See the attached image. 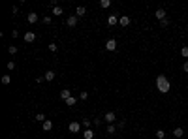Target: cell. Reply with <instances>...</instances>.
<instances>
[{
  "mask_svg": "<svg viewBox=\"0 0 188 139\" xmlns=\"http://www.w3.org/2000/svg\"><path fill=\"white\" fill-rule=\"evenodd\" d=\"M156 89L162 94H167L171 90V83H169V79H167L166 75H158L156 77Z\"/></svg>",
  "mask_w": 188,
  "mask_h": 139,
  "instance_id": "obj_1",
  "label": "cell"
},
{
  "mask_svg": "<svg viewBox=\"0 0 188 139\" xmlns=\"http://www.w3.org/2000/svg\"><path fill=\"white\" fill-rule=\"evenodd\" d=\"M115 120H117V113H115V111H107V113L103 115V122H107V124H113Z\"/></svg>",
  "mask_w": 188,
  "mask_h": 139,
  "instance_id": "obj_2",
  "label": "cell"
},
{
  "mask_svg": "<svg viewBox=\"0 0 188 139\" xmlns=\"http://www.w3.org/2000/svg\"><path fill=\"white\" fill-rule=\"evenodd\" d=\"M68 130H70V133H79L81 132V122H70Z\"/></svg>",
  "mask_w": 188,
  "mask_h": 139,
  "instance_id": "obj_3",
  "label": "cell"
},
{
  "mask_svg": "<svg viewBox=\"0 0 188 139\" xmlns=\"http://www.w3.org/2000/svg\"><path fill=\"white\" fill-rule=\"evenodd\" d=\"M23 39H25V43H32V41L36 39V34L32 32V30H26L25 36H23Z\"/></svg>",
  "mask_w": 188,
  "mask_h": 139,
  "instance_id": "obj_4",
  "label": "cell"
},
{
  "mask_svg": "<svg viewBox=\"0 0 188 139\" xmlns=\"http://www.w3.org/2000/svg\"><path fill=\"white\" fill-rule=\"evenodd\" d=\"M105 49L107 51H117V39H113V38L107 39L105 41Z\"/></svg>",
  "mask_w": 188,
  "mask_h": 139,
  "instance_id": "obj_5",
  "label": "cell"
},
{
  "mask_svg": "<svg viewBox=\"0 0 188 139\" xmlns=\"http://www.w3.org/2000/svg\"><path fill=\"white\" fill-rule=\"evenodd\" d=\"M38 13H34V11H30V13L28 15H26V21H28L30 23V25H34V23H38Z\"/></svg>",
  "mask_w": 188,
  "mask_h": 139,
  "instance_id": "obj_6",
  "label": "cell"
},
{
  "mask_svg": "<svg viewBox=\"0 0 188 139\" xmlns=\"http://www.w3.org/2000/svg\"><path fill=\"white\" fill-rule=\"evenodd\" d=\"M154 15H156V19H158V21H164V19H166V10H164V8H158V10H156V13H154Z\"/></svg>",
  "mask_w": 188,
  "mask_h": 139,
  "instance_id": "obj_7",
  "label": "cell"
},
{
  "mask_svg": "<svg viewBox=\"0 0 188 139\" xmlns=\"http://www.w3.org/2000/svg\"><path fill=\"white\" fill-rule=\"evenodd\" d=\"M119 25L121 26H128L130 25V17H128V15H121V17H119Z\"/></svg>",
  "mask_w": 188,
  "mask_h": 139,
  "instance_id": "obj_8",
  "label": "cell"
},
{
  "mask_svg": "<svg viewBox=\"0 0 188 139\" xmlns=\"http://www.w3.org/2000/svg\"><path fill=\"white\" fill-rule=\"evenodd\" d=\"M68 26L70 28H74V26H77V15H71V17H68Z\"/></svg>",
  "mask_w": 188,
  "mask_h": 139,
  "instance_id": "obj_9",
  "label": "cell"
},
{
  "mask_svg": "<svg viewBox=\"0 0 188 139\" xmlns=\"http://www.w3.org/2000/svg\"><path fill=\"white\" fill-rule=\"evenodd\" d=\"M60 98H62L64 102H66L68 98H71V90H70V89H64V90H60Z\"/></svg>",
  "mask_w": 188,
  "mask_h": 139,
  "instance_id": "obj_10",
  "label": "cell"
},
{
  "mask_svg": "<svg viewBox=\"0 0 188 139\" xmlns=\"http://www.w3.org/2000/svg\"><path fill=\"white\" fill-rule=\"evenodd\" d=\"M43 77H45V81H53V79L57 77V73H55L53 70H47V71H45V75H43Z\"/></svg>",
  "mask_w": 188,
  "mask_h": 139,
  "instance_id": "obj_11",
  "label": "cell"
},
{
  "mask_svg": "<svg viewBox=\"0 0 188 139\" xmlns=\"http://www.w3.org/2000/svg\"><path fill=\"white\" fill-rule=\"evenodd\" d=\"M173 136L177 137V139H181L182 136H185V130H182L181 126H179V128H175V130H173Z\"/></svg>",
  "mask_w": 188,
  "mask_h": 139,
  "instance_id": "obj_12",
  "label": "cell"
},
{
  "mask_svg": "<svg viewBox=\"0 0 188 139\" xmlns=\"http://www.w3.org/2000/svg\"><path fill=\"white\" fill-rule=\"evenodd\" d=\"M85 13H87V8H85V6H77V10H75V15H77V17H83Z\"/></svg>",
  "mask_w": 188,
  "mask_h": 139,
  "instance_id": "obj_13",
  "label": "cell"
},
{
  "mask_svg": "<svg viewBox=\"0 0 188 139\" xmlns=\"http://www.w3.org/2000/svg\"><path fill=\"white\" fill-rule=\"evenodd\" d=\"M42 128L45 130V132H51V130H53V122H51V120H45V122L42 124Z\"/></svg>",
  "mask_w": 188,
  "mask_h": 139,
  "instance_id": "obj_14",
  "label": "cell"
},
{
  "mask_svg": "<svg viewBox=\"0 0 188 139\" xmlns=\"http://www.w3.org/2000/svg\"><path fill=\"white\" fill-rule=\"evenodd\" d=\"M83 139H94V132L92 130H85L83 132Z\"/></svg>",
  "mask_w": 188,
  "mask_h": 139,
  "instance_id": "obj_15",
  "label": "cell"
},
{
  "mask_svg": "<svg viewBox=\"0 0 188 139\" xmlns=\"http://www.w3.org/2000/svg\"><path fill=\"white\" fill-rule=\"evenodd\" d=\"M81 126H85V130H90V126H92V120H89V118H83V120H81Z\"/></svg>",
  "mask_w": 188,
  "mask_h": 139,
  "instance_id": "obj_16",
  "label": "cell"
},
{
  "mask_svg": "<svg viewBox=\"0 0 188 139\" xmlns=\"http://www.w3.org/2000/svg\"><path fill=\"white\" fill-rule=\"evenodd\" d=\"M117 21H119V19H117V15H109V17H107V25H111V26H113V25H117Z\"/></svg>",
  "mask_w": 188,
  "mask_h": 139,
  "instance_id": "obj_17",
  "label": "cell"
},
{
  "mask_svg": "<svg viewBox=\"0 0 188 139\" xmlns=\"http://www.w3.org/2000/svg\"><path fill=\"white\" fill-rule=\"evenodd\" d=\"M109 6H111V0H102V2H100V8H102V10H107Z\"/></svg>",
  "mask_w": 188,
  "mask_h": 139,
  "instance_id": "obj_18",
  "label": "cell"
},
{
  "mask_svg": "<svg viewBox=\"0 0 188 139\" xmlns=\"http://www.w3.org/2000/svg\"><path fill=\"white\" fill-rule=\"evenodd\" d=\"M75 104H77V98H74V96H71V98H68V100H66V105H70V107H74Z\"/></svg>",
  "mask_w": 188,
  "mask_h": 139,
  "instance_id": "obj_19",
  "label": "cell"
},
{
  "mask_svg": "<svg viewBox=\"0 0 188 139\" xmlns=\"http://www.w3.org/2000/svg\"><path fill=\"white\" fill-rule=\"evenodd\" d=\"M62 8L60 6H53V15H62Z\"/></svg>",
  "mask_w": 188,
  "mask_h": 139,
  "instance_id": "obj_20",
  "label": "cell"
},
{
  "mask_svg": "<svg viewBox=\"0 0 188 139\" xmlns=\"http://www.w3.org/2000/svg\"><path fill=\"white\" fill-rule=\"evenodd\" d=\"M36 120H38V122H42V124H43V122H45L47 118H45V115H43V113H38V115H36Z\"/></svg>",
  "mask_w": 188,
  "mask_h": 139,
  "instance_id": "obj_21",
  "label": "cell"
},
{
  "mask_svg": "<svg viewBox=\"0 0 188 139\" xmlns=\"http://www.w3.org/2000/svg\"><path fill=\"white\" fill-rule=\"evenodd\" d=\"M156 139H166V132H164V130H158L156 132Z\"/></svg>",
  "mask_w": 188,
  "mask_h": 139,
  "instance_id": "obj_22",
  "label": "cell"
},
{
  "mask_svg": "<svg viewBox=\"0 0 188 139\" xmlns=\"http://www.w3.org/2000/svg\"><path fill=\"white\" fill-rule=\"evenodd\" d=\"M49 51H51V53H57V51H58V45H57V43H49Z\"/></svg>",
  "mask_w": 188,
  "mask_h": 139,
  "instance_id": "obj_23",
  "label": "cell"
},
{
  "mask_svg": "<svg viewBox=\"0 0 188 139\" xmlns=\"http://www.w3.org/2000/svg\"><path fill=\"white\" fill-rule=\"evenodd\" d=\"M2 83H4V85H10V83H11V75H4V77H2Z\"/></svg>",
  "mask_w": 188,
  "mask_h": 139,
  "instance_id": "obj_24",
  "label": "cell"
},
{
  "mask_svg": "<svg viewBox=\"0 0 188 139\" xmlns=\"http://www.w3.org/2000/svg\"><path fill=\"white\" fill-rule=\"evenodd\" d=\"M8 53H10V55H15V53H17V47H15V45H10V47H8Z\"/></svg>",
  "mask_w": 188,
  "mask_h": 139,
  "instance_id": "obj_25",
  "label": "cell"
},
{
  "mask_svg": "<svg viewBox=\"0 0 188 139\" xmlns=\"http://www.w3.org/2000/svg\"><path fill=\"white\" fill-rule=\"evenodd\" d=\"M87 98H89V92H87V90H83V92L79 94V100H87Z\"/></svg>",
  "mask_w": 188,
  "mask_h": 139,
  "instance_id": "obj_26",
  "label": "cell"
},
{
  "mask_svg": "<svg viewBox=\"0 0 188 139\" xmlns=\"http://www.w3.org/2000/svg\"><path fill=\"white\" fill-rule=\"evenodd\" d=\"M181 55H182V57H185V58H188V47L185 45V47H182V49H181Z\"/></svg>",
  "mask_w": 188,
  "mask_h": 139,
  "instance_id": "obj_27",
  "label": "cell"
},
{
  "mask_svg": "<svg viewBox=\"0 0 188 139\" xmlns=\"http://www.w3.org/2000/svg\"><path fill=\"white\" fill-rule=\"evenodd\" d=\"M8 70H10V71H13V70H15V62H13V60L8 62Z\"/></svg>",
  "mask_w": 188,
  "mask_h": 139,
  "instance_id": "obj_28",
  "label": "cell"
},
{
  "mask_svg": "<svg viewBox=\"0 0 188 139\" xmlns=\"http://www.w3.org/2000/svg\"><path fill=\"white\" fill-rule=\"evenodd\" d=\"M160 25H162V26H164V28H166V26H169V19H167V17H166V19H164V21H160Z\"/></svg>",
  "mask_w": 188,
  "mask_h": 139,
  "instance_id": "obj_29",
  "label": "cell"
},
{
  "mask_svg": "<svg viewBox=\"0 0 188 139\" xmlns=\"http://www.w3.org/2000/svg\"><path fill=\"white\" fill-rule=\"evenodd\" d=\"M115 130H117V128H115L113 124H109V126H107V133H115Z\"/></svg>",
  "mask_w": 188,
  "mask_h": 139,
  "instance_id": "obj_30",
  "label": "cell"
},
{
  "mask_svg": "<svg viewBox=\"0 0 188 139\" xmlns=\"http://www.w3.org/2000/svg\"><path fill=\"white\" fill-rule=\"evenodd\" d=\"M92 124H94V126H100V124H102V118H94Z\"/></svg>",
  "mask_w": 188,
  "mask_h": 139,
  "instance_id": "obj_31",
  "label": "cell"
},
{
  "mask_svg": "<svg viewBox=\"0 0 188 139\" xmlns=\"http://www.w3.org/2000/svg\"><path fill=\"white\" fill-rule=\"evenodd\" d=\"M51 21H53L51 17H43V23H45V25H51Z\"/></svg>",
  "mask_w": 188,
  "mask_h": 139,
  "instance_id": "obj_32",
  "label": "cell"
},
{
  "mask_svg": "<svg viewBox=\"0 0 188 139\" xmlns=\"http://www.w3.org/2000/svg\"><path fill=\"white\" fill-rule=\"evenodd\" d=\"M182 70H185V71H186V73H188V60L185 62V64H182Z\"/></svg>",
  "mask_w": 188,
  "mask_h": 139,
  "instance_id": "obj_33",
  "label": "cell"
}]
</instances>
